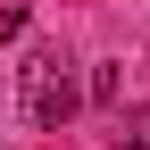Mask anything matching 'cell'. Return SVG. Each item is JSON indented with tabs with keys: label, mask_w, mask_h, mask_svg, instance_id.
Wrapping results in <instances>:
<instances>
[{
	"label": "cell",
	"mask_w": 150,
	"mask_h": 150,
	"mask_svg": "<svg viewBox=\"0 0 150 150\" xmlns=\"http://www.w3.org/2000/svg\"><path fill=\"white\" fill-rule=\"evenodd\" d=\"M25 92H33V125H42V134H59L75 108H83V92L67 83V67H59V75H42V83H25Z\"/></svg>",
	"instance_id": "cell-1"
},
{
	"label": "cell",
	"mask_w": 150,
	"mask_h": 150,
	"mask_svg": "<svg viewBox=\"0 0 150 150\" xmlns=\"http://www.w3.org/2000/svg\"><path fill=\"white\" fill-rule=\"evenodd\" d=\"M117 150H150V108H134V117L117 125Z\"/></svg>",
	"instance_id": "cell-3"
},
{
	"label": "cell",
	"mask_w": 150,
	"mask_h": 150,
	"mask_svg": "<svg viewBox=\"0 0 150 150\" xmlns=\"http://www.w3.org/2000/svg\"><path fill=\"white\" fill-rule=\"evenodd\" d=\"M83 100H92V108H117V100H125V75H117V59H100V67H92Z\"/></svg>",
	"instance_id": "cell-2"
}]
</instances>
